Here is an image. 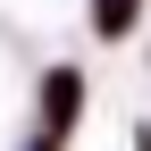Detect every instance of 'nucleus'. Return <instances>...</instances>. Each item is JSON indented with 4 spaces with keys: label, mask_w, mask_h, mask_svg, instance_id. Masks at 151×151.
Listing matches in <instances>:
<instances>
[{
    "label": "nucleus",
    "mask_w": 151,
    "mask_h": 151,
    "mask_svg": "<svg viewBox=\"0 0 151 151\" xmlns=\"http://www.w3.org/2000/svg\"><path fill=\"white\" fill-rule=\"evenodd\" d=\"M76 109H84V84H76V76H50V84H42V126H50V134H67Z\"/></svg>",
    "instance_id": "1"
},
{
    "label": "nucleus",
    "mask_w": 151,
    "mask_h": 151,
    "mask_svg": "<svg viewBox=\"0 0 151 151\" xmlns=\"http://www.w3.org/2000/svg\"><path fill=\"white\" fill-rule=\"evenodd\" d=\"M134 17H143V0H101V9H92V25H101V34H126Z\"/></svg>",
    "instance_id": "2"
}]
</instances>
